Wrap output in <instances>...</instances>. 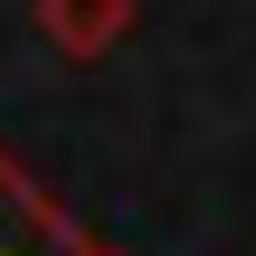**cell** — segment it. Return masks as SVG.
Here are the masks:
<instances>
[{
	"mask_svg": "<svg viewBox=\"0 0 256 256\" xmlns=\"http://www.w3.org/2000/svg\"><path fill=\"white\" fill-rule=\"evenodd\" d=\"M28 19H38V38H48L57 57L95 66V57H114V48H124L133 0H28Z\"/></svg>",
	"mask_w": 256,
	"mask_h": 256,
	"instance_id": "obj_2",
	"label": "cell"
},
{
	"mask_svg": "<svg viewBox=\"0 0 256 256\" xmlns=\"http://www.w3.org/2000/svg\"><path fill=\"white\" fill-rule=\"evenodd\" d=\"M0 256H124V247H104V238L0 142Z\"/></svg>",
	"mask_w": 256,
	"mask_h": 256,
	"instance_id": "obj_1",
	"label": "cell"
}]
</instances>
